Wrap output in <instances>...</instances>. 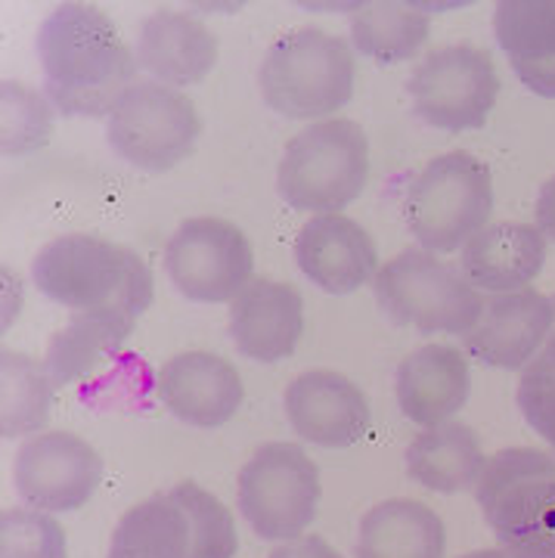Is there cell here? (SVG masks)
Masks as SVG:
<instances>
[{
  "instance_id": "obj_21",
  "label": "cell",
  "mask_w": 555,
  "mask_h": 558,
  "mask_svg": "<svg viewBox=\"0 0 555 558\" xmlns=\"http://www.w3.org/2000/svg\"><path fill=\"white\" fill-rule=\"evenodd\" d=\"M546 260V236L531 223H487L462 245L459 267L478 292H518L534 282Z\"/></svg>"
},
{
  "instance_id": "obj_6",
  "label": "cell",
  "mask_w": 555,
  "mask_h": 558,
  "mask_svg": "<svg viewBox=\"0 0 555 558\" xmlns=\"http://www.w3.org/2000/svg\"><path fill=\"white\" fill-rule=\"evenodd\" d=\"M370 174V140L358 121L329 119L289 140L279 161V196L295 211L338 215L358 199Z\"/></svg>"
},
{
  "instance_id": "obj_2",
  "label": "cell",
  "mask_w": 555,
  "mask_h": 558,
  "mask_svg": "<svg viewBox=\"0 0 555 558\" xmlns=\"http://www.w3.org/2000/svg\"><path fill=\"white\" fill-rule=\"evenodd\" d=\"M35 286L65 311H124L140 317L153 304V270L134 248L72 233L47 242L32 264Z\"/></svg>"
},
{
  "instance_id": "obj_8",
  "label": "cell",
  "mask_w": 555,
  "mask_h": 558,
  "mask_svg": "<svg viewBox=\"0 0 555 558\" xmlns=\"http://www.w3.org/2000/svg\"><path fill=\"white\" fill-rule=\"evenodd\" d=\"M494 211L491 168L472 153H447L425 165L403 199L407 230L425 252H457Z\"/></svg>"
},
{
  "instance_id": "obj_20",
  "label": "cell",
  "mask_w": 555,
  "mask_h": 558,
  "mask_svg": "<svg viewBox=\"0 0 555 558\" xmlns=\"http://www.w3.org/2000/svg\"><path fill=\"white\" fill-rule=\"evenodd\" d=\"M469 360L450 344H422L397 366V403L417 425L435 428L469 400Z\"/></svg>"
},
{
  "instance_id": "obj_31",
  "label": "cell",
  "mask_w": 555,
  "mask_h": 558,
  "mask_svg": "<svg viewBox=\"0 0 555 558\" xmlns=\"http://www.w3.org/2000/svg\"><path fill=\"white\" fill-rule=\"evenodd\" d=\"M536 230L555 242V178H550L540 186V196H536Z\"/></svg>"
},
{
  "instance_id": "obj_7",
  "label": "cell",
  "mask_w": 555,
  "mask_h": 558,
  "mask_svg": "<svg viewBox=\"0 0 555 558\" xmlns=\"http://www.w3.org/2000/svg\"><path fill=\"white\" fill-rule=\"evenodd\" d=\"M373 292L385 317L422 336L450 332L466 339L487 304L459 264L437 260L425 248H407L388 260L373 279Z\"/></svg>"
},
{
  "instance_id": "obj_4",
  "label": "cell",
  "mask_w": 555,
  "mask_h": 558,
  "mask_svg": "<svg viewBox=\"0 0 555 558\" xmlns=\"http://www.w3.org/2000/svg\"><path fill=\"white\" fill-rule=\"evenodd\" d=\"M475 497L506 556L555 558V457L534 447L499 450Z\"/></svg>"
},
{
  "instance_id": "obj_18",
  "label": "cell",
  "mask_w": 555,
  "mask_h": 558,
  "mask_svg": "<svg viewBox=\"0 0 555 558\" xmlns=\"http://www.w3.org/2000/svg\"><path fill=\"white\" fill-rule=\"evenodd\" d=\"M304 329V301L295 286L277 279H252L230 301V339L242 357L277 363L295 351Z\"/></svg>"
},
{
  "instance_id": "obj_27",
  "label": "cell",
  "mask_w": 555,
  "mask_h": 558,
  "mask_svg": "<svg viewBox=\"0 0 555 558\" xmlns=\"http://www.w3.org/2000/svg\"><path fill=\"white\" fill-rule=\"evenodd\" d=\"M3 388H0V432L3 438L35 435L50 418V403L57 381L47 373V366L28 354L3 351L0 360Z\"/></svg>"
},
{
  "instance_id": "obj_29",
  "label": "cell",
  "mask_w": 555,
  "mask_h": 558,
  "mask_svg": "<svg viewBox=\"0 0 555 558\" xmlns=\"http://www.w3.org/2000/svg\"><path fill=\"white\" fill-rule=\"evenodd\" d=\"M518 410L524 413L528 425L534 428L555 450V341L536 354L521 373L518 381Z\"/></svg>"
},
{
  "instance_id": "obj_23",
  "label": "cell",
  "mask_w": 555,
  "mask_h": 558,
  "mask_svg": "<svg viewBox=\"0 0 555 558\" xmlns=\"http://www.w3.org/2000/svg\"><path fill=\"white\" fill-rule=\"evenodd\" d=\"M444 521L419 499L378 502L360 521L358 558H444Z\"/></svg>"
},
{
  "instance_id": "obj_17",
  "label": "cell",
  "mask_w": 555,
  "mask_h": 558,
  "mask_svg": "<svg viewBox=\"0 0 555 558\" xmlns=\"http://www.w3.org/2000/svg\"><path fill=\"white\" fill-rule=\"evenodd\" d=\"M295 260L301 274L329 295L358 292L376 277V242L358 220L345 215H314L295 240Z\"/></svg>"
},
{
  "instance_id": "obj_19",
  "label": "cell",
  "mask_w": 555,
  "mask_h": 558,
  "mask_svg": "<svg viewBox=\"0 0 555 558\" xmlns=\"http://www.w3.org/2000/svg\"><path fill=\"white\" fill-rule=\"evenodd\" d=\"M218 62V38L190 13L156 10L140 25L137 65L159 84L190 87Z\"/></svg>"
},
{
  "instance_id": "obj_24",
  "label": "cell",
  "mask_w": 555,
  "mask_h": 558,
  "mask_svg": "<svg viewBox=\"0 0 555 558\" xmlns=\"http://www.w3.org/2000/svg\"><path fill=\"white\" fill-rule=\"evenodd\" d=\"M137 317L124 311H81L72 314L47 348V373L53 376L57 388L69 381L84 379L99 363L119 357V351L134 336Z\"/></svg>"
},
{
  "instance_id": "obj_14",
  "label": "cell",
  "mask_w": 555,
  "mask_h": 558,
  "mask_svg": "<svg viewBox=\"0 0 555 558\" xmlns=\"http://www.w3.org/2000/svg\"><path fill=\"white\" fill-rule=\"evenodd\" d=\"M282 403L295 435L329 450L354 447L370 432V400L348 376L333 369L301 373L286 388Z\"/></svg>"
},
{
  "instance_id": "obj_11",
  "label": "cell",
  "mask_w": 555,
  "mask_h": 558,
  "mask_svg": "<svg viewBox=\"0 0 555 558\" xmlns=\"http://www.w3.org/2000/svg\"><path fill=\"white\" fill-rule=\"evenodd\" d=\"M407 87L417 119L459 134L484 128L499 94V78L491 53L472 44H450L419 62Z\"/></svg>"
},
{
  "instance_id": "obj_25",
  "label": "cell",
  "mask_w": 555,
  "mask_h": 558,
  "mask_svg": "<svg viewBox=\"0 0 555 558\" xmlns=\"http://www.w3.org/2000/svg\"><path fill=\"white\" fill-rule=\"evenodd\" d=\"M478 435L462 422H441L425 428L407 447V475L437 494H459L478 484L484 472Z\"/></svg>"
},
{
  "instance_id": "obj_26",
  "label": "cell",
  "mask_w": 555,
  "mask_h": 558,
  "mask_svg": "<svg viewBox=\"0 0 555 558\" xmlns=\"http://www.w3.org/2000/svg\"><path fill=\"white\" fill-rule=\"evenodd\" d=\"M429 32H432L429 13L413 3L378 0V3H363L351 13V40L358 53L385 65L410 60L429 40Z\"/></svg>"
},
{
  "instance_id": "obj_34",
  "label": "cell",
  "mask_w": 555,
  "mask_h": 558,
  "mask_svg": "<svg viewBox=\"0 0 555 558\" xmlns=\"http://www.w3.org/2000/svg\"><path fill=\"white\" fill-rule=\"evenodd\" d=\"M553 457H555V450H553Z\"/></svg>"
},
{
  "instance_id": "obj_33",
  "label": "cell",
  "mask_w": 555,
  "mask_h": 558,
  "mask_svg": "<svg viewBox=\"0 0 555 558\" xmlns=\"http://www.w3.org/2000/svg\"><path fill=\"white\" fill-rule=\"evenodd\" d=\"M550 301H553V311H555V295H553V299H550ZM550 339L555 341V323H553V336H550Z\"/></svg>"
},
{
  "instance_id": "obj_28",
  "label": "cell",
  "mask_w": 555,
  "mask_h": 558,
  "mask_svg": "<svg viewBox=\"0 0 555 558\" xmlns=\"http://www.w3.org/2000/svg\"><path fill=\"white\" fill-rule=\"evenodd\" d=\"M0 558H69L65 531L40 509H3Z\"/></svg>"
},
{
  "instance_id": "obj_1",
  "label": "cell",
  "mask_w": 555,
  "mask_h": 558,
  "mask_svg": "<svg viewBox=\"0 0 555 558\" xmlns=\"http://www.w3.org/2000/svg\"><path fill=\"white\" fill-rule=\"evenodd\" d=\"M44 94L62 116H109L137 84V57L112 20L87 3H60L40 22Z\"/></svg>"
},
{
  "instance_id": "obj_15",
  "label": "cell",
  "mask_w": 555,
  "mask_h": 558,
  "mask_svg": "<svg viewBox=\"0 0 555 558\" xmlns=\"http://www.w3.org/2000/svg\"><path fill=\"white\" fill-rule=\"evenodd\" d=\"M156 395L165 410L196 428H218L230 422L245 398L233 363L205 351L165 360L156 373Z\"/></svg>"
},
{
  "instance_id": "obj_10",
  "label": "cell",
  "mask_w": 555,
  "mask_h": 558,
  "mask_svg": "<svg viewBox=\"0 0 555 558\" xmlns=\"http://www.w3.org/2000/svg\"><path fill=\"white\" fill-rule=\"evenodd\" d=\"M202 134L196 106L159 81H137L109 112L106 137L116 156L140 171H168L183 161Z\"/></svg>"
},
{
  "instance_id": "obj_3",
  "label": "cell",
  "mask_w": 555,
  "mask_h": 558,
  "mask_svg": "<svg viewBox=\"0 0 555 558\" xmlns=\"http://www.w3.org/2000/svg\"><path fill=\"white\" fill-rule=\"evenodd\" d=\"M230 509L193 481L128 509L112 531L109 558H233Z\"/></svg>"
},
{
  "instance_id": "obj_12",
  "label": "cell",
  "mask_w": 555,
  "mask_h": 558,
  "mask_svg": "<svg viewBox=\"0 0 555 558\" xmlns=\"http://www.w3.org/2000/svg\"><path fill=\"white\" fill-rule=\"evenodd\" d=\"M252 245L230 220L190 218L165 245V274L183 299L202 304L239 299L252 282Z\"/></svg>"
},
{
  "instance_id": "obj_9",
  "label": "cell",
  "mask_w": 555,
  "mask_h": 558,
  "mask_svg": "<svg viewBox=\"0 0 555 558\" xmlns=\"http://www.w3.org/2000/svg\"><path fill=\"white\" fill-rule=\"evenodd\" d=\"M237 499L261 539H298L317 519V462L298 444H264L239 472Z\"/></svg>"
},
{
  "instance_id": "obj_16",
  "label": "cell",
  "mask_w": 555,
  "mask_h": 558,
  "mask_svg": "<svg viewBox=\"0 0 555 558\" xmlns=\"http://www.w3.org/2000/svg\"><path fill=\"white\" fill-rule=\"evenodd\" d=\"M553 301L536 289H518L487 299L478 326L466 336V351L496 369H521L553 336Z\"/></svg>"
},
{
  "instance_id": "obj_30",
  "label": "cell",
  "mask_w": 555,
  "mask_h": 558,
  "mask_svg": "<svg viewBox=\"0 0 555 558\" xmlns=\"http://www.w3.org/2000/svg\"><path fill=\"white\" fill-rule=\"evenodd\" d=\"M270 558H341L326 543L323 537H298V539H286L282 546H277Z\"/></svg>"
},
{
  "instance_id": "obj_5",
  "label": "cell",
  "mask_w": 555,
  "mask_h": 558,
  "mask_svg": "<svg viewBox=\"0 0 555 558\" xmlns=\"http://www.w3.org/2000/svg\"><path fill=\"white\" fill-rule=\"evenodd\" d=\"M258 84L264 102L286 119L333 116L354 94L351 47L317 25L292 28L264 53Z\"/></svg>"
},
{
  "instance_id": "obj_13",
  "label": "cell",
  "mask_w": 555,
  "mask_h": 558,
  "mask_svg": "<svg viewBox=\"0 0 555 558\" xmlns=\"http://www.w3.org/2000/svg\"><path fill=\"white\" fill-rule=\"evenodd\" d=\"M102 481V459L72 432H40L16 453L13 484L32 509L75 512Z\"/></svg>"
},
{
  "instance_id": "obj_32",
  "label": "cell",
  "mask_w": 555,
  "mask_h": 558,
  "mask_svg": "<svg viewBox=\"0 0 555 558\" xmlns=\"http://www.w3.org/2000/svg\"><path fill=\"white\" fill-rule=\"evenodd\" d=\"M459 558H512V556H506L503 549H478V553H469V556H459Z\"/></svg>"
},
{
  "instance_id": "obj_22",
  "label": "cell",
  "mask_w": 555,
  "mask_h": 558,
  "mask_svg": "<svg viewBox=\"0 0 555 558\" xmlns=\"http://www.w3.org/2000/svg\"><path fill=\"white\" fill-rule=\"evenodd\" d=\"M494 35L518 81L536 97L555 100V0L496 3Z\"/></svg>"
}]
</instances>
